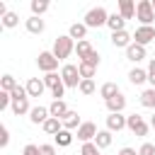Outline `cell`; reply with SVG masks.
Listing matches in <instances>:
<instances>
[{"label":"cell","instance_id":"cell-26","mask_svg":"<svg viewBox=\"0 0 155 155\" xmlns=\"http://www.w3.org/2000/svg\"><path fill=\"white\" fill-rule=\"evenodd\" d=\"M94 145H97L99 150L109 148V145H111V131H107V128H104V131H99V133H97V138H94Z\"/></svg>","mask_w":155,"mask_h":155},{"label":"cell","instance_id":"cell-16","mask_svg":"<svg viewBox=\"0 0 155 155\" xmlns=\"http://www.w3.org/2000/svg\"><path fill=\"white\" fill-rule=\"evenodd\" d=\"M119 15L124 19H133L136 17V2L133 0H119Z\"/></svg>","mask_w":155,"mask_h":155},{"label":"cell","instance_id":"cell-40","mask_svg":"<svg viewBox=\"0 0 155 155\" xmlns=\"http://www.w3.org/2000/svg\"><path fill=\"white\" fill-rule=\"evenodd\" d=\"M39 150H41V155H56V145L53 143H41Z\"/></svg>","mask_w":155,"mask_h":155},{"label":"cell","instance_id":"cell-18","mask_svg":"<svg viewBox=\"0 0 155 155\" xmlns=\"http://www.w3.org/2000/svg\"><path fill=\"white\" fill-rule=\"evenodd\" d=\"M107 27L111 29V34H114V31H124V29H126V19H124L119 12H114V15H109V19H107Z\"/></svg>","mask_w":155,"mask_h":155},{"label":"cell","instance_id":"cell-34","mask_svg":"<svg viewBox=\"0 0 155 155\" xmlns=\"http://www.w3.org/2000/svg\"><path fill=\"white\" fill-rule=\"evenodd\" d=\"M80 155H102V153H99V148H97V145H94V140H92V143H82Z\"/></svg>","mask_w":155,"mask_h":155},{"label":"cell","instance_id":"cell-24","mask_svg":"<svg viewBox=\"0 0 155 155\" xmlns=\"http://www.w3.org/2000/svg\"><path fill=\"white\" fill-rule=\"evenodd\" d=\"M41 128H44V131H46L48 136H56L58 131H63V121H61V119H53V116H51V119H48V121H46V124H44Z\"/></svg>","mask_w":155,"mask_h":155},{"label":"cell","instance_id":"cell-5","mask_svg":"<svg viewBox=\"0 0 155 155\" xmlns=\"http://www.w3.org/2000/svg\"><path fill=\"white\" fill-rule=\"evenodd\" d=\"M126 128H128L133 136H148L150 124H145V119H143L140 114H131V116H126Z\"/></svg>","mask_w":155,"mask_h":155},{"label":"cell","instance_id":"cell-21","mask_svg":"<svg viewBox=\"0 0 155 155\" xmlns=\"http://www.w3.org/2000/svg\"><path fill=\"white\" fill-rule=\"evenodd\" d=\"M12 114H17V116H24V114H29L31 111V107H29V97L27 99H12Z\"/></svg>","mask_w":155,"mask_h":155},{"label":"cell","instance_id":"cell-11","mask_svg":"<svg viewBox=\"0 0 155 155\" xmlns=\"http://www.w3.org/2000/svg\"><path fill=\"white\" fill-rule=\"evenodd\" d=\"M111 44H114L116 48H128V46L133 44V34H128L126 29H124V31H114V34H111Z\"/></svg>","mask_w":155,"mask_h":155},{"label":"cell","instance_id":"cell-1","mask_svg":"<svg viewBox=\"0 0 155 155\" xmlns=\"http://www.w3.org/2000/svg\"><path fill=\"white\" fill-rule=\"evenodd\" d=\"M107 19H109V12L104 7H92L85 12V27L87 29H99V27H107Z\"/></svg>","mask_w":155,"mask_h":155},{"label":"cell","instance_id":"cell-2","mask_svg":"<svg viewBox=\"0 0 155 155\" xmlns=\"http://www.w3.org/2000/svg\"><path fill=\"white\" fill-rule=\"evenodd\" d=\"M73 51H75V41H73L68 34H63V36H58V39L53 41V56H56L58 61H65Z\"/></svg>","mask_w":155,"mask_h":155},{"label":"cell","instance_id":"cell-42","mask_svg":"<svg viewBox=\"0 0 155 155\" xmlns=\"http://www.w3.org/2000/svg\"><path fill=\"white\" fill-rule=\"evenodd\" d=\"M116 155H138V150H133V148H128V145H126V148H121Z\"/></svg>","mask_w":155,"mask_h":155},{"label":"cell","instance_id":"cell-28","mask_svg":"<svg viewBox=\"0 0 155 155\" xmlns=\"http://www.w3.org/2000/svg\"><path fill=\"white\" fill-rule=\"evenodd\" d=\"M29 7H31V15H34V17H41V15L48 10V0H31Z\"/></svg>","mask_w":155,"mask_h":155},{"label":"cell","instance_id":"cell-25","mask_svg":"<svg viewBox=\"0 0 155 155\" xmlns=\"http://www.w3.org/2000/svg\"><path fill=\"white\" fill-rule=\"evenodd\" d=\"M53 140H56V145H58V148H68V145L73 143V133L63 128V131H58V133L53 136Z\"/></svg>","mask_w":155,"mask_h":155},{"label":"cell","instance_id":"cell-43","mask_svg":"<svg viewBox=\"0 0 155 155\" xmlns=\"http://www.w3.org/2000/svg\"><path fill=\"white\" fill-rule=\"evenodd\" d=\"M148 75H155V58H150L148 63Z\"/></svg>","mask_w":155,"mask_h":155},{"label":"cell","instance_id":"cell-7","mask_svg":"<svg viewBox=\"0 0 155 155\" xmlns=\"http://www.w3.org/2000/svg\"><path fill=\"white\" fill-rule=\"evenodd\" d=\"M155 41V27H138L136 34H133V44L138 46H148Z\"/></svg>","mask_w":155,"mask_h":155},{"label":"cell","instance_id":"cell-45","mask_svg":"<svg viewBox=\"0 0 155 155\" xmlns=\"http://www.w3.org/2000/svg\"><path fill=\"white\" fill-rule=\"evenodd\" d=\"M150 128H155V111H153V116H150Z\"/></svg>","mask_w":155,"mask_h":155},{"label":"cell","instance_id":"cell-10","mask_svg":"<svg viewBox=\"0 0 155 155\" xmlns=\"http://www.w3.org/2000/svg\"><path fill=\"white\" fill-rule=\"evenodd\" d=\"M24 87H27V94H29V97H41V94H44V90H46L44 78H29Z\"/></svg>","mask_w":155,"mask_h":155},{"label":"cell","instance_id":"cell-13","mask_svg":"<svg viewBox=\"0 0 155 155\" xmlns=\"http://www.w3.org/2000/svg\"><path fill=\"white\" fill-rule=\"evenodd\" d=\"M124 128H126V116H124V114H109V116H107V131H111V133L116 131V133H119V131H124Z\"/></svg>","mask_w":155,"mask_h":155},{"label":"cell","instance_id":"cell-14","mask_svg":"<svg viewBox=\"0 0 155 155\" xmlns=\"http://www.w3.org/2000/svg\"><path fill=\"white\" fill-rule=\"evenodd\" d=\"M148 56V51H145V46H138V44H131L128 48H126V58L131 61V63H140L143 58Z\"/></svg>","mask_w":155,"mask_h":155},{"label":"cell","instance_id":"cell-35","mask_svg":"<svg viewBox=\"0 0 155 155\" xmlns=\"http://www.w3.org/2000/svg\"><path fill=\"white\" fill-rule=\"evenodd\" d=\"M78 90H80V94H92L97 87H94V80H82Z\"/></svg>","mask_w":155,"mask_h":155},{"label":"cell","instance_id":"cell-32","mask_svg":"<svg viewBox=\"0 0 155 155\" xmlns=\"http://www.w3.org/2000/svg\"><path fill=\"white\" fill-rule=\"evenodd\" d=\"M17 24H19V15H17V12H7V15L2 17V27H5V29H15Z\"/></svg>","mask_w":155,"mask_h":155},{"label":"cell","instance_id":"cell-29","mask_svg":"<svg viewBox=\"0 0 155 155\" xmlns=\"http://www.w3.org/2000/svg\"><path fill=\"white\" fill-rule=\"evenodd\" d=\"M90 51H92V44H90L87 39H85V41H78V44H75V53H78V58H80V61H85Z\"/></svg>","mask_w":155,"mask_h":155},{"label":"cell","instance_id":"cell-41","mask_svg":"<svg viewBox=\"0 0 155 155\" xmlns=\"http://www.w3.org/2000/svg\"><path fill=\"white\" fill-rule=\"evenodd\" d=\"M22 155H41V150H39V145L27 143V145H24V150H22Z\"/></svg>","mask_w":155,"mask_h":155},{"label":"cell","instance_id":"cell-3","mask_svg":"<svg viewBox=\"0 0 155 155\" xmlns=\"http://www.w3.org/2000/svg\"><path fill=\"white\" fill-rule=\"evenodd\" d=\"M136 19L140 22V27H153L155 22V10H153V2L150 0H140L136 5Z\"/></svg>","mask_w":155,"mask_h":155},{"label":"cell","instance_id":"cell-38","mask_svg":"<svg viewBox=\"0 0 155 155\" xmlns=\"http://www.w3.org/2000/svg\"><path fill=\"white\" fill-rule=\"evenodd\" d=\"M7 143H10V131L7 126H0V148H7Z\"/></svg>","mask_w":155,"mask_h":155},{"label":"cell","instance_id":"cell-9","mask_svg":"<svg viewBox=\"0 0 155 155\" xmlns=\"http://www.w3.org/2000/svg\"><path fill=\"white\" fill-rule=\"evenodd\" d=\"M48 119H51L48 107H31V111H29V121H31V124H36V126L41 124V126H44Z\"/></svg>","mask_w":155,"mask_h":155},{"label":"cell","instance_id":"cell-30","mask_svg":"<svg viewBox=\"0 0 155 155\" xmlns=\"http://www.w3.org/2000/svg\"><path fill=\"white\" fill-rule=\"evenodd\" d=\"M140 104L148 107V109H155V90L153 87L145 90V92H140Z\"/></svg>","mask_w":155,"mask_h":155},{"label":"cell","instance_id":"cell-17","mask_svg":"<svg viewBox=\"0 0 155 155\" xmlns=\"http://www.w3.org/2000/svg\"><path fill=\"white\" fill-rule=\"evenodd\" d=\"M68 36L75 41H85V36H87V27H85V22H75V24H70V29H68Z\"/></svg>","mask_w":155,"mask_h":155},{"label":"cell","instance_id":"cell-39","mask_svg":"<svg viewBox=\"0 0 155 155\" xmlns=\"http://www.w3.org/2000/svg\"><path fill=\"white\" fill-rule=\"evenodd\" d=\"M138 155H155V145L153 143H143L138 148Z\"/></svg>","mask_w":155,"mask_h":155},{"label":"cell","instance_id":"cell-33","mask_svg":"<svg viewBox=\"0 0 155 155\" xmlns=\"http://www.w3.org/2000/svg\"><path fill=\"white\" fill-rule=\"evenodd\" d=\"M78 70H80V78H82V80H92L94 73H97V68H92V65H87V63H78Z\"/></svg>","mask_w":155,"mask_h":155},{"label":"cell","instance_id":"cell-36","mask_svg":"<svg viewBox=\"0 0 155 155\" xmlns=\"http://www.w3.org/2000/svg\"><path fill=\"white\" fill-rule=\"evenodd\" d=\"M80 63H87V65H92V68H97V65H99V53H97V51L92 48V51L87 53V58H85V61H80Z\"/></svg>","mask_w":155,"mask_h":155},{"label":"cell","instance_id":"cell-8","mask_svg":"<svg viewBox=\"0 0 155 155\" xmlns=\"http://www.w3.org/2000/svg\"><path fill=\"white\" fill-rule=\"evenodd\" d=\"M97 126L92 124V121H82V126L78 128V140H82V143H92L94 138H97Z\"/></svg>","mask_w":155,"mask_h":155},{"label":"cell","instance_id":"cell-6","mask_svg":"<svg viewBox=\"0 0 155 155\" xmlns=\"http://www.w3.org/2000/svg\"><path fill=\"white\" fill-rule=\"evenodd\" d=\"M58 63H61V61L53 56V51H41L39 58H36V65H39V70H44V73H56Z\"/></svg>","mask_w":155,"mask_h":155},{"label":"cell","instance_id":"cell-15","mask_svg":"<svg viewBox=\"0 0 155 155\" xmlns=\"http://www.w3.org/2000/svg\"><path fill=\"white\" fill-rule=\"evenodd\" d=\"M48 111H51V116H53V119H61V121H63V119H65V114H68L70 109H68V104H65L63 99H53V102L48 104Z\"/></svg>","mask_w":155,"mask_h":155},{"label":"cell","instance_id":"cell-4","mask_svg":"<svg viewBox=\"0 0 155 155\" xmlns=\"http://www.w3.org/2000/svg\"><path fill=\"white\" fill-rule=\"evenodd\" d=\"M61 78H63V85H65V87H73V90H78L80 82H82L80 70H78V65H73V63H65V65L61 68Z\"/></svg>","mask_w":155,"mask_h":155},{"label":"cell","instance_id":"cell-27","mask_svg":"<svg viewBox=\"0 0 155 155\" xmlns=\"http://www.w3.org/2000/svg\"><path fill=\"white\" fill-rule=\"evenodd\" d=\"M44 85H46L48 90H56L58 85H63V78H61L58 73H46V75H44Z\"/></svg>","mask_w":155,"mask_h":155},{"label":"cell","instance_id":"cell-37","mask_svg":"<svg viewBox=\"0 0 155 155\" xmlns=\"http://www.w3.org/2000/svg\"><path fill=\"white\" fill-rule=\"evenodd\" d=\"M7 107H12V94L0 90V109H7Z\"/></svg>","mask_w":155,"mask_h":155},{"label":"cell","instance_id":"cell-46","mask_svg":"<svg viewBox=\"0 0 155 155\" xmlns=\"http://www.w3.org/2000/svg\"><path fill=\"white\" fill-rule=\"evenodd\" d=\"M153 10H155V2H153Z\"/></svg>","mask_w":155,"mask_h":155},{"label":"cell","instance_id":"cell-22","mask_svg":"<svg viewBox=\"0 0 155 155\" xmlns=\"http://www.w3.org/2000/svg\"><path fill=\"white\" fill-rule=\"evenodd\" d=\"M80 126H82V121H80L78 111H68V114H65V119H63V128H65V131H73V128L78 131Z\"/></svg>","mask_w":155,"mask_h":155},{"label":"cell","instance_id":"cell-23","mask_svg":"<svg viewBox=\"0 0 155 155\" xmlns=\"http://www.w3.org/2000/svg\"><path fill=\"white\" fill-rule=\"evenodd\" d=\"M121 90H119V85L116 82H104L102 87H99V97H104V102L107 99H111V97H116Z\"/></svg>","mask_w":155,"mask_h":155},{"label":"cell","instance_id":"cell-44","mask_svg":"<svg viewBox=\"0 0 155 155\" xmlns=\"http://www.w3.org/2000/svg\"><path fill=\"white\" fill-rule=\"evenodd\" d=\"M148 82H150V87L155 90V75H148Z\"/></svg>","mask_w":155,"mask_h":155},{"label":"cell","instance_id":"cell-19","mask_svg":"<svg viewBox=\"0 0 155 155\" xmlns=\"http://www.w3.org/2000/svg\"><path fill=\"white\" fill-rule=\"evenodd\" d=\"M24 27H27V31H29V34H41V31L46 29L44 19H41V17H34V15H31V17L24 22Z\"/></svg>","mask_w":155,"mask_h":155},{"label":"cell","instance_id":"cell-20","mask_svg":"<svg viewBox=\"0 0 155 155\" xmlns=\"http://www.w3.org/2000/svg\"><path fill=\"white\" fill-rule=\"evenodd\" d=\"M148 80V70H143V68H131L128 70V82L131 85H143Z\"/></svg>","mask_w":155,"mask_h":155},{"label":"cell","instance_id":"cell-31","mask_svg":"<svg viewBox=\"0 0 155 155\" xmlns=\"http://www.w3.org/2000/svg\"><path fill=\"white\" fill-rule=\"evenodd\" d=\"M17 85H19V82H17L12 75H2V78H0V90H2V92H12Z\"/></svg>","mask_w":155,"mask_h":155},{"label":"cell","instance_id":"cell-12","mask_svg":"<svg viewBox=\"0 0 155 155\" xmlns=\"http://www.w3.org/2000/svg\"><path fill=\"white\" fill-rule=\"evenodd\" d=\"M104 104H107V109H109V114H121V111L126 109V97H124V92H119L116 97H111V99H107Z\"/></svg>","mask_w":155,"mask_h":155}]
</instances>
